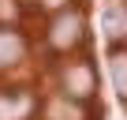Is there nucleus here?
<instances>
[{"label": "nucleus", "instance_id": "6e6552de", "mask_svg": "<svg viewBox=\"0 0 127 120\" xmlns=\"http://www.w3.org/2000/svg\"><path fill=\"white\" fill-rule=\"evenodd\" d=\"M60 4H67V0H45V8H60Z\"/></svg>", "mask_w": 127, "mask_h": 120}, {"label": "nucleus", "instance_id": "f257e3e1", "mask_svg": "<svg viewBox=\"0 0 127 120\" xmlns=\"http://www.w3.org/2000/svg\"><path fill=\"white\" fill-rule=\"evenodd\" d=\"M79 38H82V15H79V11L60 15V19L52 23V30H49V41H52L56 49H71Z\"/></svg>", "mask_w": 127, "mask_h": 120}, {"label": "nucleus", "instance_id": "f03ea898", "mask_svg": "<svg viewBox=\"0 0 127 120\" xmlns=\"http://www.w3.org/2000/svg\"><path fill=\"white\" fill-rule=\"evenodd\" d=\"M64 86H67V94H71V98H86V94L94 90V79H90V68H82V64L67 68V75H64Z\"/></svg>", "mask_w": 127, "mask_h": 120}, {"label": "nucleus", "instance_id": "20e7f679", "mask_svg": "<svg viewBox=\"0 0 127 120\" xmlns=\"http://www.w3.org/2000/svg\"><path fill=\"white\" fill-rule=\"evenodd\" d=\"M23 56V38L11 30H0V64H11Z\"/></svg>", "mask_w": 127, "mask_h": 120}, {"label": "nucleus", "instance_id": "423d86ee", "mask_svg": "<svg viewBox=\"0 0 127 120\" xmlns=\"http://www.w3.org/2000/svg\"><path fill=\"white\" fill-rule=\"evenodd\" d=\"M23 113V101H15V98H0V120H11V116H19Z\"/></svg>", "mask_w": 127, "mask_h": 120}, {"label": "nucleus", "instance_id": "39448f33", "mask_svg": "<svg viewBox=\"0 0 127 120\" xmlns=\"http://www.w3.org/2000/svg\"><path fill=\"white\" fill-rule=\"evenodd\" d=\"M105 34H108V38H123V34H127V11H123L120 4H112V8L105 11Z\"/></svg>", "mask_w": 127, "mask_h": 120}, {"label": "nucleus", "instance_id": "0eeeda50", "mask_svg": "<svg viewBox=\"0 0 127 120\" xmlns=\"http://www.w3.org/2000/svg\"><path fill=\"white\" fill-rule=\"evenodd\" d=\"M0 19H4V23L19 19V4H15V0H0Z\"/></svg>", "mask_w": 127, "mask_h": 120}, {"label": "nucleus", "instance_id": "7ed1b4c3", "mask_svg": "<svg viewBox=\"0 0 127 120\" xmlns=\"http://www.w3.org/2000/svg\"><path fill=\"white\" fill-rule=\"evenodd\" d=\"M108 75H112L116 94L127 98V53L123 49H112V56H108Z\"/></svg>", "mask_w": 127, "mask_h": 120}]
</instances>
